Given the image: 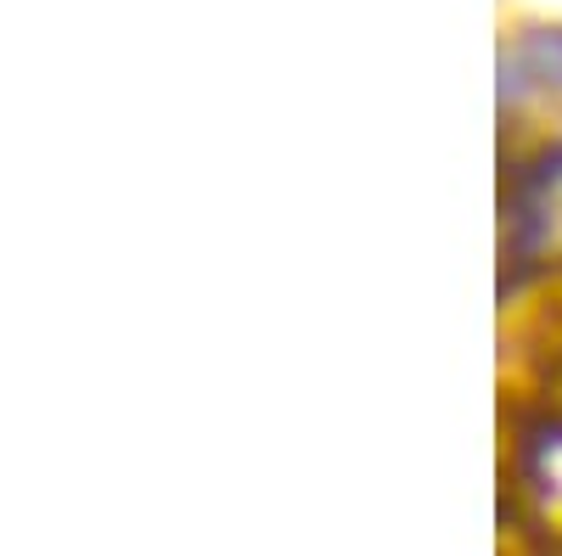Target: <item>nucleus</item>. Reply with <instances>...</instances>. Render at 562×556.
<instances>
[{
	"label": "nucleus",
	"instance_id": "f257e3e1",
	"mask_svg": "<svg viewBox=\"0 0 562 556\" xmlns=\"http://www.w3.org/2000/svg\"><path fill=\"white\" fill-rule=\"evenodd\" d=\"M512 68L524 73V84H551L562 90V29H535L518 39L512 52Z\"/></svg>",
	"mask_w": 562,
	"mask_h": 556
}]
</instances>
